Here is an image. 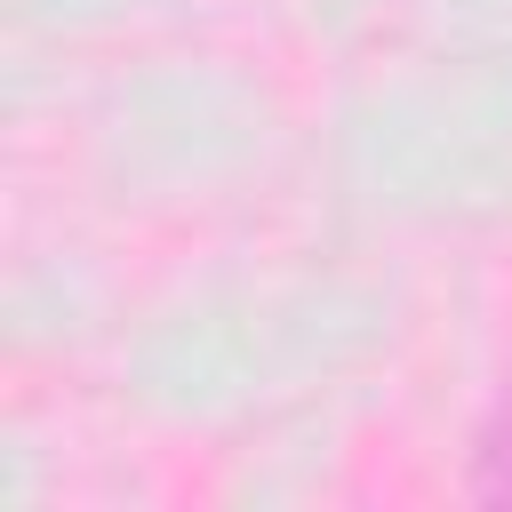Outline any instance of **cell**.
<instances>
[{
	"mask_svg": "<svg viewBox=\"0 0 512 512\" xmlns=\"http://www.w3.org/2000/svg\"><path fill=\"white\" fill-rule=\"evenodd\" d=\"M472 504H512V368L496 376L480 424H472V472H464Z\"/></svg>",
	"mask_w": 512,
	"mask_h": 512,
	"instance_id": "1",
	"label": "cell"
}]
</instances>
